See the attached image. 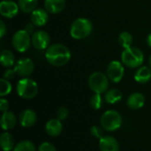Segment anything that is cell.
Segmentation results:
<instances>
[{
  "instance_id": "obj_20",
  "label": "cell",
  "mask_w": 151,
  "mask_h": 151,
  "mask_svg": "<svg viewBox=\"0 0 151 151\" xmlns=\"http://www.w3.org/2000/svg\"><path fill=\"white\" fill-rule=\"evenodd\" d=\"M0 145L4 151H12L15 148V140L10 133L4 132L1 134Z\"/></svg>"
},
{
  "instance_id": "obj_23",
  "label": "cell",
  "mask_w": 151,
  "mask_h": 151,
  "mask_svg": "<svg viewBox=\"0 0 151 151\" xmlns=\"http://www.w3.org/2000/svg\"><path fill=\"white\" fill-rule=\"evenodd\" d=\"M38 0H18L19 9L26 13L32 12L36 9Z\"/></svg>"
},
{
  "instance_id": "obj_35",
  "label": "cell",
  "mask_w": 151,
  "mask_h": 151,
  "mask_svg": "<svg viewBox=\"0 0 151 151\" xmlns=\"http://www.w3.org/2000/svg\"><path fill=\"white\" fill-rule=\"evenodd\" d=\"M147 43H148V45L151 47V33L148 35V37H147Z\"/></svg>"
},
{
  "instance_id": "obj_2",
  "label": "cell",
  "mask_w": 151,
  "mask_h": 151,
  "mask_svg": "<svg viewBox=\"0 0 151 151\" xmlns=\"http://www.w3.org/2000/svg\"><path fill=\"white\" fill-rule=\"evenodd\" d=\"M93 30L91 21L86 18H78L74 19L70 27V35L73 39L81 40L90 35Z\"/></svg>"
},
{
  "instance_id": "obj_12",
  "label": "cell",
  "mask_w": 151,
  "mask_h": 151,
  "mask_svg": "<svg viewBox=\"0 0 151 151\" xmlns=\"http://www.w3.org/2000/svg\"><path fill=\"white\" fill-rule=\"evenodd\" d=\"M19 121L21 127L25 128H29L35 126L37 121V115L35 111L30 109H26L20 112L19 117Z\"/></svg>"
},
{
  "instance_id": "obj_33",
  "label": "cell",
  "mask_w": 151,
  "mask_h": 151,
  "mask_svg": "<svg viewBox=\"0 0 151 151\" xmlns=\"http://www.w3.org/2000/svg\"><path fill=\"white\" fill-rule=\"evenodd\" d=\"M6 31H7L6 26H5V24H4V20L1 19V20H0V37H1V38L4 36Z\"/></svg>"
},
{
  "instance_id": "obj_21",
  "label": "cell",
  "mask_w": 151,
  "mask_h": 151,
  "mask_svg": "<svg viewBox=\"0 0 151 151\" xmlns=\"http://www.w3.org/2000/svg\"><path fill=\"white\" fill-rule=\"evenodd\" d=\"M0 62L4 67L10 68L15 64V56L10 50H4L0 55Z\"/></svg>"
},
{
  "instance_id": "obj_16",
  "label": "cell",
  "mask_w": 151,
  "mask_h": 151,
  "mask_svg": "<svg viewBox=\"0 0 151 151\" xmlns=\"http://www.w3.org/2000/svg\"><path fill=\"white\" fill-rule=\"evenodd\" d=\"M144 104H145V97L142 93L139 92L132 93L127 100V105L131 110H139L142 108Z\"/></svg>"
},
{
  "instance_id": "obj_5",
  "label": "cell",
  "mask_w": 151,
  "mask_h": 151,
  "mask_svg": "<svg viewBox=\"0 0 151 151\" xmlns=\"http://www.w3.org/2000/svg\"><path fill=\"white\" fill-rule=\"evenodd\" d=\"M122 117L119 112L110 110L103 113L100 119V124L105 131L113 132L122 126Z\"/></svg>"
},
{
  "instance_id": "obj_32",
  "label": "cell",
  "mask_w": 151,
  "mask_h": 151,
  "mask_svg": "<svg viewBox=\"0 0 151 151\" xmlns=\"http://www.w3.org/2000/svg\"><path fill=\"white\" fill-rule=\"evenodd\" d=\"M8 109H9V104H8V101L4 98H1L0 99V111L2 112H5V111H8Z\"/></svg>"
},
{
  "instance_id": "obj_13",
  "label": "cell",
  "mask_w": 151,
  "mask_h": 151,
  "mask_svg": "<svg viewBox=\"0 0 151 151\" xmlns=\"http://www.w3.org/2000/svg\"><path fill=\"white\" fill-rule=\"evenodd\" d=\"M31 22L35 27H42L49 20V12L42 8H36L31 12Z\"/></svg>"
},
{
  "instance_id": "obj_7",
  "label": "cell",
  "mask_w": 151,
  "mask_h": 151,
  "mask_svg": "<svg viewBox=\"0 0 151 151\" xmlns=\"http://www.w3.org/2000/svg\"><path fill=\"white\" fill-rule=\"evenodd\" d=\"M12 43L13 48L21 53L26 52L32 44V37H30V34L25 30L20 29L14 33L12 38Z\"/></svg>"
},
{
  "instance_id": "obj_10",
  "label": "cell",
  "mask_w": 151,
  "mask_h": 151,
  "mask_svg": "<svg viewBox=\"0 0 151 151\" xmlns=\"http://www.w3.org/2000/svg\"><path fill=\"white\" fill-rule=\"evenodd\" d=\"M35 65L34 62L28 58H23L17 61L14 66V70L17 75L26 78L31 75L34 72Z\"/></svg>"
},
{
  "instance_id": "obj_8",
  "label": "cell",
  "mask_w": 151,
  "mask_h": 151,
  "mask_svg": "<svg viewBox=\"0 0 151 151\" xmlns=\"http://www.w3.org/2000/svg\"><path fill=\"white\" fill-rule=\"evenodd\" d=\"M106 73L110 81L114 83H119L123 79L125 74V68L122 62H119L118 60H113L110 62L107 66Z\"/></svg>"
},
{
  "instance_id": "obj_9",
  "label": "cell",
  "mask_w": 151,
  "mask_h": 151,
  "mask_svg": "<svg viewBox=\"0 0 151 151\" xmlns=\"http://www.w3.org/2000/svg\"><path fill=\"white\" fill-rule=\"evenodd\" d=\"M50 35L44 30H37L33 33L32 45L39 50H47L50 46Z\"/></svg>"
},
{
  "instance_id": "obj_29",
  "label": "cell",
  "mask_w": 151,
  "mask_h": 151,
  "mask_svg": "<svg viewBox=\"0 0 151 151\" xmlns=\"http://www.w3.org/2000/svg\"><path fill=\"white\" fill-rule=\"evenodd\" d=\"M69 116V111L65 107H60L57 111V119L59 120H65Z\"/></svg>"
},
{
  "instance_id": "obj_4",
  "label": "cell",
  "mask_w": 151,
  "mask_h": 151,
  "mask_svg": "<svg viewBox=\"0 0 151 151\" xmlns=\"http://www.w3.org/2000/svg\"><path fill=\"white\" fill-rule=\"evenodd\" d=\"M16 91L21 98L33 99L38 94V85L30 78H22L16 85Z\"/></svg>"
},
{
  "instance_id": "obj_18",
  "label": "cell",
  "mask_w": 151,
  "mask_h": 151,
  "mask_svg": "<svg viewBox=\"0 0 151 151\" xmlns=\"http://www.w3.org/2000/svg\"><path fill=\"white\" fill-rule=\"evenodd\" d=\"M45 10L51 14L61 12L65 7V0H44Z\"/></svg>"
},
{
  "instance_id": "obj_17",
  "label": "cell",
  "mask_w": 151,
  "mask_h": 151,
  "mask_svg": "<svg viewBox=\"0 0 151 151\" xmlns=\"http://www.w3.org/2000/svg\"><path fill=\"white\" fill-rule=\"evenodd\" d=\"M0 123H1V127L4 130H5V131L12 130L16 126L17 118L13 112L8 111L3 112V114L1 116Z\"/></svg>"
},
{
  "instance_id": "obj_28",
  "label": "cell",
  "mask_w": 151,
  "mask_h": 151,
  "mask_svg": "<svg viewBox=\"0 0 151 151\" xmlns=\"http://www.w3.org/2000/svg\"><path fill=\"white\" fill-rule=\"evenodd\" d=\"M104 129L103 128V127H99V126H93L91 128H90V133H91V135L94 136L95 138H97V139H102L104 135Z\"/></svg>"
},
{
  "instance_id": "obj_1",
  "label": "cell",
  "mask_w": 151,
  "mask_h": 151,
  "mask_svg": "<svg viewBox=\"0 0 151 151\" xmlns=\"http://www.w3.org/2000/svg\"><path fill=\"white\" fill-rule=\"evenodd\" d=\"M70 50L64 44L54 43L45 50V58L48 63L53 66H63L71 59Z\"/></svg>"
},
{
  "instance_id": "obj_30",
  "label": "cell",
  "mask_w": 151,
  "mask_h": 151,
  "mask_svg": "<svg viewBox=\"0 0 151 151\" xmlns=\"http://www.w3.org/2000/svg\"><path fill=\"white\" fill-rule=\"evenodd\" d=\"M38 151H57L55 146L53 144H51L50 142H44L40 144Z\"/></svg>"
},
{
  "instance_id": "obj_19",
  "label": "cell",
  "mask_w": 151,
  "mask_h": 151,
  "mask_svg": "<svg viewBox=\"0 0 151 151\" xmlns=\"http://www.w3.org/2000/svg\"><path fill=\"white\" fill-rule=\"evenodd\" d=\"M134 80L141 84H145L151 80V68L141 66L134 73Z\"/></svg>"
},
{
  "instance_id": "obj_27",
  "label": "cell",
  "mask_w": 151,
  "mask_h": 151,
  "mask_svg": "<svg viewBox=\"0 0 151 151\" xmlns=\"http://www.w3.org/2000/svg\"><path fill=\"white\" fill-rule=\"evenodd\" d=\"M103 103H104V99L102 97L101 94H96L95 93L89 100V104L90 106L94 109V110H99L102 108L103 106Z\"/></svg>"
},
{
  "instance_id": "obj_25",
  "label": "cell",
  "mask_w": 151,
  "mask_h": 151,
  "mask_svg": "<svg viewBox=\"0 0 151 151\" xmlns=\"http://www.w3.org/2000/svg\"><path fill=\"white\" fill-rule=\"evenodd\" d=\"M12 151H35V146L32 142L24 140L17 143Z\"/></svg>"
},
{
  "instance_id": "obj_24",
  "label": "cell",
  "mask_w": 151,
  "mask_h": 151,
  "mask_svg": "<svg viewBox=\"0 0 151 151\" xmlns=\"http://www.w3.org/2000/svg\"><path fill=\"white\" fill-rule=\"evenodd\" d=\"M134 42V37L129 32H122L119 35V43L121 45L122 48L128 49L132 47Z\"/></svg>"
},
{
  "instance_id": "obj_15",
  "label": "cell",
  "mask_w": 151,
  "mask_h": 151,
  "mask_svg": "<svg viewBox=\"0 0 151 151\" xmlns=\"http://www.w3.org/2000/svg\"><path fill=\"white\" fill-rule=\"evenodd\" d=\"M45 131L48 135L51 137H57L61 134L63 131V124L58 119H50L45 125Z\"/></svg>"
},
{
  "instance_id": "obj_26",
  "label": "cell",
  "mask_w": 151,
  "mask_h": 151,
  "mask_svg": "<svg viewBox=\"0 0 151 151\" xmlns=\"http://www.w3.org/2000/svg\"><path fill=\"white\" fill-rule=\"evenodd\" d=\"M12 87L10 81L4 78H2L0 80V96L4 97L7 95H9L12 92Z\"/></svg>"
},
{
  "instance_id": "obj_22",
  "label": "cell",
  "mask_w": 151,
  "mask_h": 151,
  "mask_svg": "<svg viewBox=\"0 0 151 151\" xmlns=\"http://www.w3.org/2000/svg\"><path fill=\"white\" fill-rule=\"evenodd\" d=\"M122 96H123L122 92L119 89L112 88V89L107 90L105 92L104 100L106 101V103H108L110 104H115L119 103V101H121Z\"/></svg>"
},
{
  "instance_id": "obj_11",
  "label": "cell",
  "mask_w": 151,
  "mask_h": 151,
  "mask_svg": "<svg viewBox=\"0 0 151 151\" xmlns=\"http://www.w3.org/2000/svg\"><path fill=\"white\" fill-rule=\"evenodd\" d=\"M19 4L11 0H4L0 3V14L7 19L15 17L19 12Z\"/></svg>"
},
{
  "instance_id": "obj_31",
  "label": "cell",
  "mask_w": 151,
  "mask_h": 151,
  "mask_svg": "<svg viewBox=\"0 0 151 151\" xmlns=\"http://www.w3.org/2000/svg\"><path fill=\"white\" fill-rule=\"evenodd\" d=\"M16 74H17V73H16V72H15L14 68H13V69L8 68V69L4 72V78L9 81V80L13 79V78H14V76H15Z\"/></svg>"
},
{
  "instance_id": "obj_36",
  "label": "cell",
  "mask_w": 151,
  "mask_h": 151,
  "mask_svg": "<svg viewBox=\"0 0 151 151\" xmlns=\"http://www.w3.org/2000/svg\"><path fill=\"white\" fill-rule=\"evenodd\" d=\"M149 64H150V66L151 68V55L150 57V58H149Z\"/></svg>"
},
{
  "instance_id": "obj_34",
  "label": "cell",
  "mask_w": 151,
  "mask_h": 151,
  "mask_svg": "<svg viewBox=\"0 0 151 151\" xmlns=\"http://www.w3.org/2000/svg\"><path fill=\"white\" fill-rule=\"evenodd\" d=\"M34 24L31 22L30 24H27V26H26V27H25V30H27L29 34H30V32H32L33 31V27H34Z\"/></svg>"
},
{
  "instance_id": "obj_3",
  "label": "cell",
  "mask_w": 151,
  "mask_h": 151,
  "mask_svg": "<svg viewBox=\"0 0 151 151\" xmlns=\"http://www.w3.org/2000/svg\"><path fill=\"white\" fill-rule=\"evenodd\" d=\"M143 61L144 54L140 49L136 47H130L128 49H125L121 54V62L128 68L140 67L142 65Z\"/></svg>"
},
{
  "instance_id": "obj_14",
  "label": "cell",
  "mask_w": 151,
  "mask_h": 151,
  "mask_svg": "<svg viewBox=\"0 0 151 151\" xmlns=\"http://www.w3.org/2000/svg\"><path fill=\"white\" fill-rule=\"evenodd\" d=\"M99 149L101 151H119V143L114 137L105 135L99 140Z\"/></svg>"
},
{
  "instance_id": "obj_6",
  "label": "cell",
  "mask_w": 151,
  "mask_h": 151,
  "mask_svg": "<svg viewBox=\"0 0 151 151\" xmlns=\"http://www.w3.org/2000/svg\"><path fill=\"white\" fill-rule=\"evenodd\" d=\"M88 86L94 93L102 95L108 90L109 78L101 72H95L88 78Z\"/></svg>"
}]
</instances>
